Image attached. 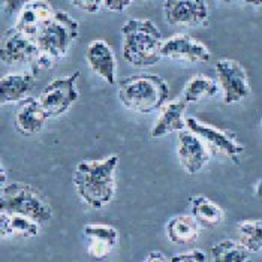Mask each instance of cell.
Segmentation results:
<instances>
[{
    "instance_id": "cell-28",
    "label": "cell",
    "mask_w": 262,
    "mask_h": 262,
    "mask_svg": "<svg viewBox=\"0 0 262 262\" xmlns=\"http://www.w3.org/2000/svg\"><path fill=\"white\" fill-rule=\"evenodd\" d=\"M134 0H103V6L111 12H123Z\"/></svg>"
},
{
    "instance_id": "cell-5",
    "label": "cell",
    "mask_w": 262,
    "mask_h": 262,
    "mask_svg": "<svg viewBox=\"0 0 262 262\" xmlns=\"http://www.w3.org/2000/svg\"><path fill=\"white\" fill-rule=\"evenodd\" d=\"M80 24L68 12L57 9L54 17L36 36V43L40 51L51 56L54 60H60L66 56L72 43L78 38Z\"/></svg>"
},
{
    "instance_id": "cell-7",
    "label": "cell",
    "mask_w": 262,
    "mask_h": 262,
    "mask_svg": "<svg viewBox=\"0 0 262 262\" xmlns=\"http://www.w3.org/2000/svg\"><path fill=\"white\" fill-rule=\"evenodd\" d=\"M78 78H80V71H75L68 77L51 81L43 89L38 99L50 117H60L78 101L80 98V92L77 89Z\"/></svg>"
},
{
    "instance_id": "cell-11",
    "label": "cell",
    "mask_w": 262,
    "mask_h": 262,
    "mask_svg": "<svg viewBox=\"0 0 262 262\" xmlns=\"http://www.w3.org/2000/svg\"><path fill=\"white\" fill-rule=\"evenodd\" d=\"M179 161L183 169L189 176H195L208 163L211 153L202 140L190 130H183L179 135V148H177Z\"/></svg>"
},
{
    "instance_id": "cell-22",
    "label": "cell",
    "mask_w": 262,
    "mask_h": 262,
    "mask_svg": "<svg viewBox=\"0 0 262 262\" xmlns=\"http://www.w3.org/2000/svg\"><path fill=\"white\" fill-rule=\"evenodd\" d=\"M219 92V84L205 75H195L186 82L182 93V101L186 103L200 102L202 99H210Z\"/></svg>"
},
{
    "instance_id": "cell-30",
    "label": "cell",
    "mask_w": 262,
    "mask_h": 262,
    "mask_svg": "<svg viewBox=\"0 0 262 262\" xmlns=\"http://www.w3.org/2000/svg\"><path fill=\"white\" fill-rule=\"evenodd\" d=\"M255 193H256V196L258 198H262V180L256 183V186H255Z\"/></svg>"
},
{
    "instance_id": "cell-1",
    "label": "cell",
    "mask_w": 262,
    "mask_h": 262,
    "mask_svg": "<svg viewBox=\"0 0 262 262\" xmlns=\"http://www.w3.org/2000/svg\"><path fill=\"white\" fill-rule=\"evenodd\" d=\"M119 156L98 161H82L74 172V186L82 201L93 210H102L116 196V169Z\"/></svg>"
},
{
    "instance_id": "cell-34",
    "label": "cell",
    "mask_w": 262,
    "mask_h": 262,
    "mask_svg": "<svg viewBox=\"0 0 262 262\" xmlns=\"http://www.w3.org/2000/svg\"><path fill=\"white\" fill-rule=\"evenodd\" d=\"M134 2H135V0H134ZM142 2H147V0H142Z\"/></svg>"
},
{
    "instance_id": "cell-10",
    "label": "cell",
    "mask_w": 262,
    "mask_h": 262,
    "mask_svg": "<svg viewBox=\"0 0 262 262\" xmlns=\"http://www.w3.org/2000/svg\"><path fill=\"white\" fill-rule=\"evenodd\" d=\"M162 57L171 60H183L189 63H207L211 57L210 50L189 35H174L163 40L162 43Z\"/></svg>"
},
{
    "instance_id": "cell-4",
    "label": "cell",
    "mask_w": 262,
    "mask_h": 262,
    "mask_svg": "<svg viewBox=\"0 0 262 262\" xmlns=\"http://www.w3.org/2000/svg\"><path fill=\"white\" fill-rule=\"evenodd\" d=\"M0 213L21 214L33 219L40 226L53 219L51 204L42 195V192L21 182H11L2 186Z\"/></svg>"
},
{
    "instance_id": "cell-17",
    "label": "cell",
    "mask_w": 262,
    "mask_h": 262,
    "mask_svg": "<svg viewBox=\"0 0 262 262\" xmlns=\"http://www.w3.org/2000/svg\"><path fill=\"white\" fill-rule=\"evenodd\" d=\"M36 77L33 72L9 74L0 80V103H20L26 98H30V92L35 89Z\"/></svg>"
},
{
    "instance_id": "cell-16",
    "label": "cell",
    "mask_w": 262,
    "mask_h": 262,
    "mask_svg": "<svg viewBox=\"0 0 262 262\" xmlns=\"http://www.w3.org/2000/svg\"><path fill=\"white\" fill-rule=\"evenodd\" d=\"M48 119L50 116L40 105L39 99L26 98L18 103L15 114V129L24 137H33L43 129Z\"/></svg>"
},
{
    "instance_id": "cell-24",
    "label": "cell",
    "mask_w": 262,
    "mask_h": 262,
    "mask_svg": "<svg viewBox=\"0 0 262 262\" xmlns=\"http://www.w3.org/2000/svg\"><path fill=\"white\" fill-rule=\"evenodd\" d=\"M238 242L250 252L258 253L262 250V219L261 221H243L237 226Z\"/></svg>"
},
{
    "instance_id": "cell-29",
    "label": "cell",
    "mask_w": 262,
    "mask_h": 262,
    "mask_svg": "<svg viewBox=\"0 0 262 262\" xmlns=\"http://www.w3.org/2000/svg\"><path fill=\"white\" fill-rule=\"evenodd\" d=\"M144 262H171V259H168L162 252H150L147 256H145V259Z\"/></svg>"
},
{
    "instance_id": "cell-14",
    "label": "cell",
    "mask_w": 262,
    "mask_h": 262,
    "mask_svg": "<svg viewBox=\"0 0 262 262\" xmlns=\"http://www.w3.org/2000/svg\"><path fill=\"white\" fill-rule=\"evenodd\" d=\"M85 60L90 69L110 85L116 84L117 60L110 43L102 39L92 40L85 50Z\"/></svg>"
},
{
    "instance_id": "cell-33",
    "label": "cell",
    "mask_w": 262,
    "mask_h": 262,
    "mask_svg": "<svg viewBox=\"0 0 262 262\" xmlns=\"http://www.w3.org/2000/svg\"><path fill=\"white\" fill-rule=\"evenodd\" d=\"M223 3H231V2H232V0H222Z\"/></svg>"
},
{
    "instance_id": "cell-2",
    "label": "cell",
    "mask_w": 262,
    "mask_h": 262,
    "mask_svg": "<svg viewBox=\"0 0 262 262\" xmlns=\"http://www.w3.org/2000/svg\"><path fill=\"white\" fill-rule=\"evenodd\" d=\"M123 59L137 68H148L162 59V33L151 20L132 18L121 26Z\"/></svg>"
},
{
    "instance_id": "cell-21",
    "label": "cell",
    "mask_w": 262,
    "mask_h": 262,
    "mask_svg": "<svg viewBox=\"0 0 262 262\" xmlns=\"http://www.w3.org/2000/svg\"><path fill=\"white\" fill-rule=\"evenodd\" d=\"M192 216L200 222V225L213 228L219 226L223 222V210L211 200L204 195H196L190 198Z\"/></svg>"
},
{
    "instance_id": "cell-6",
    "label": "cell",
    "mask_w": 262,
    "mask_h": 262,
    "mask_svg": "<svg viewBox=\"0 0 262 262\" xmlns=\"http://www.w3.org/2000/svg\"><path fill=\"white\" fill-rule=\"evenodd\" d=\"M186 124L190 132H193L201 138L202 142L207 145L208 151L211 153V156L228 158L234 163L240 162V156L244 153V145L235 140V135L232 132L201 123L195 117H187Z\"/></svg>"
},
{
    "instance_id": "cell-23",
    "label": "cell",
    "mask_w": 262,
    "mask_h": 262,
    "mask_svg": "<svg viewBox=\"0 0 262 262\" xmlns=\"http://www.w3.org/2000/svg\"><path fill=\"white\" fill-rule=\"evenodd\" d=\"M210 262H250V252L235 240H222L210 249Z\"/></svg>"
},
{
    "instance_id": "cell-18",
    "label": "cell",
    "mask_w": 262,
    "mask_h": 262,
    "mask_svg": "<svg viewBox=\"0 0 262 262\" xmlns=\"http://www.w3.org/2000/svg\"><path fill=\"white\" fill-rule=\"evenodd\" d=\"M186 110L184 101H172L166 103L161 111V116L156 124L151 129V138H162L172 132H183L187 127L186 120L183 117Z\"/></svg>"
},
{
    "instance_id": "cell-25",
    "label": "cell",
    "mask_w": 262,
    "mask_h": 262,
    "mask_svg": "<svg viewBox=\"0 0 262 262\" xmlns=\"http://www.w3.org/2000/svg\"><path fill=\"white\" fill-rule=\"evenodd\" d=\"M171 262H210L207 255L200 250V249H193L190 252L186 253H180L171 258Z\"/></svg>"
},
{
    "instance_id": "cell-19",
    "label": "cell",
    "mask_w": 262,
    "mask_h": 262,
    "mask_svg": "<svg viewBox=\"0 0 262 262\" xmlns=\"http://www.w3.org/2000/svg\"><path fill=\"white\" fill-rule=\"evenodd\" d=\"M201 229L200 222L189 214H179L171 217L166 223V237L168 240L179 246L192 244L200 238Z\"/></svg>"
},
{
    "instance_id": "cell-31",
    "label": "cell",
    "mask_w": 262,
    "mask_h": 262,
    "mask_svg": "<svg viewBox=\"0 0 262 262\" xmlns=\"http://www.w3.org/2000/svg\"><path fill=\"white\" fill-rule=\"evenodd\" d=\"M243 2L252 6H262V0H243Z\"/></svg>"
},
{
    "instance_id": "cell-9",
    "label": "cell",
    "mask_w": 262,
    "mask_h": 262,
    "mask_svg": "<svg viewBox=\"0 0 262 262\" xmlns=\"http://www.w3.org/2000/svg\"><path fill=\"white\" fill-rule=\"evenodd\" d=\"M163 15L171 26H205L208 5L207 0H165Z\"/></svg>"
},
{
    "instance_id": "cell-32",
    "label": "cell",
    "mask_w": 262,
    "mask_h": 262,
    "mask_svg": "<svg viewBox=\"0 0 262 262\" xmlns=\"http://www.w3.org/2000/svg\"><path fill=\"white\" fill-rule=\"evenodd\" d=\"M5 184H6V172H5V168L2 165V186H5Z\"/></svg>"
},
{
    "instance_id": "cell-27",
    "label": "cell",
    "mask_w": 262,
    "mask_h": 262,
    "mask_svg": "<svg viewBox=\"0 0 262 262\" xmlns=\"http://www.w3.org/2000/svg\"><path fill=\"white\" fill-rule=\"evenodd\" d=\"M32 0H3V11L8 15L20 14L24 6H27Z\"/></svg>"
},
{
    "instance_id": "cell-20",
    "label": "cell",
    "mask_w": 262,
    "mask_h": 262,
    "mask_svg": "<svg viewBox=\"0 0 262 262\" xmlns=\"http://www.w3.org/2000/svg\"><path fill=\"white\" fill-rule=\"evenodd\" d=\"M40 225L30 217L21 214H6L0 213V234L2 238L8 237H23L33 238L38 237Z\"/></svg>"
},
{
    "instance_id": "cell-15",
    "label": "cell",
    "mask_w": 262,
    "mask_h": 262,
    "mask_svg": "<svg viewBox=\"0 0 262 262\" xmlns=\"http://www.w3.org/2000/svg\"><path fill=\"white\" fill-rule=\"evenodd\" d=\"M84 235L89 240V255L102 261L108 258L119 243V231L105 223H89L84 226Z\"/></svg>"
},
{
    "instance_id": "cell-3",
    "label": "cell",
    "mask_w": 262,
    "mask_h": 262,
    "mask_svg": "<svg viewBox=\"0 0 262 262\" xmlns=\"http://www.w3.org/2000/svg\"><path fill=\"white\" fill-rule=\"evenodd\" d=\"M168 98L169 85L159 75H132L119 82V99L132 113L150 114L163 108Z\"/></svg>"
},
{
    "instance_id": "cell-26",
    "label": "cell",
    "mask_w": 262,
    "mask_h": 262,
    "mask_svg": "<svg viewBox=\"0 0 262 262\" xmlns=\"http://www.w3.org/2000/svg\"><path fill=\"white\" fill-rule=\"evenodd\" d=\"M71 3L84 12L96 14L103 5V0H71Z\"/></svg>"
},
{
    "instance_id": "cell-13",
    "label": "cell",
    "mask_w": 262,
    "mask_h": 262,
    "mask_svg": "<svg viewBox=\"0 0 262 262\" xmlns=\"http://www.w3.org/2000/svg\"><path fill=\"white\" fill-rule=\"evenodd\" d=\"M56 14V9L47 0H32L23 8L15 23V29L29 38L36 39L39 32Z\"/></svg>"
},
{
    "instance_id": "cell-8",
    "label": "cell",
    "mask_w": 262,
    "mask_h": 262,
    "mask_svg": "<svg viewBox=\"0 0 262 262\" xmlns=\"http://www.w3.org/2000/svg\"><path fill=\"white\" fill-rule=\"evenodd\" d=\"M219 85L223 90V102L232 105L250 95V84L242 63L232 59H221L216 63Z\"/></svg>"
},
{
    "instance_id": "cell-12",
    "label": "cell",
    "mask_w": 262,
    "mask_h": 262,
    "mask_svg": "<svg viewBox=\"0 0 262 262\" xmlns=\"http://www.w3.org/2000/svg\"><path fill=\"white\" fill-rule=\"evenodd\" d=\"M39 53V47L33 38L26 36L15 27L6 32V36L2 43V61L6 64L17 63H33Z\"/></svg>"
}]
</instances>
